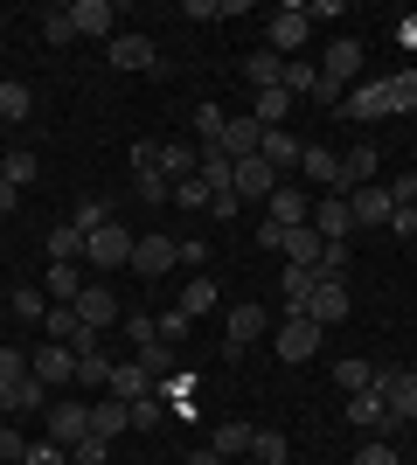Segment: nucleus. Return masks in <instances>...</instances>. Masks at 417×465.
<instances>
[{"mask_svg":"<svg viewBox=\"0 0 417 465\" xmlns=\"http://www.w3.org/2000/svg\"><path fill=\"white\" fill-rule=\"evenodd\" d=\"M133 243L139 236L133 230H119V223H104V230H91L84 236V264H91V272H119V264H133Z\"/></svg>","mask_w":417,"mask_h":465,"instance_id":"f257e3e1","label":"nucleus"},{"mask_svg":"<svg viewBox=\"0 0 417 465\" xmlns=\"http://www.w3.org/2000/svg\"><path fill=\"white\" fill-rule=\"evenodd\" d=\"M320 320H306V312H299V320H285V327L272 333V348H278V361H313L320 354Z\"/></svg>","mask_w":417,"mask_h":465,"instance_id":"f03ea898","label":"nucleus"},{"mask_svg":"<svg viewBox=\"0 0 417 465\" xmlns=\"http://www.w3.org/2000/svg\"><path fill=\"white\" fill-rule=\"evenodd\" d=\"M264 223H278V230H299V223H313V194L293 188V181H278L272 202H264Z\"/></svg>","mask_w":417,"mask_h":465,"instance_id":"7ed1b4c3","label":"nucleus"},{"mask_svg":"<svg viewBox=\"0 0 417 465\" xmlns=\"http://www.w3.org/2000/svg\"><path fill=\"white\" fill-rule=\"evenodd\" d=\"M376 389H382V403H390L397 424L417 417V369H376Z\"/></svg>","mask_w":417,"mask_h":465,"instance_id":"20e7f679","label":"nucleus"},{"mask_svg":"<svg viewBox=\"0 0 417 465\" xmlns=\"http://www.w3.org/2000/svg\"><path fill=\"white\" fill-rule=\"evenodd\" d=\"M272 188H278V174H272L264 153L237 160V174H230V194H237V202H272Z\"/></svg>","mask_w":417,"mask_h":465,"instance_id":"39448f33","label":"nucleus"},{"mask_svg":"<svg viewBox=\"0 0 417 465\" xmlns=\"http://www.w3.org/2000/svg\"><path fill=\"white\" fill-rule=\"evenodd\" d=\"M348 424H362L369 438H390L397 417H390V403H382V389H355V396H348Z\"/></svg>","mask_w":417,"mask_h":465,"instance_id":"423d86ee","label":"nucleus"},{"mask_svg":"<svg viewBox=\"0 0 417 465\" xmlns=\"http://www.w3.org/2000/svg\"><path fill=\"white\" fill-rule=\"evenodd\" d=\"M306 28H313V21H306V0H293V7H278V15H272V42H264V49L293 63V49L306 42Z\"/></svg>","mask_w":417,"mask_h":465,"instance_id":"0eeeda50","label":"nucleus"},{"mask_svg":"<svg viewBox=\"0 0 417 465\" xmlns=\"http://www.w3.org/2000/svg\"><path fill=\"white\" fill-rule=\"evenodd\" d=\"M348 215H355V230H390L397 202H390V188H348Z\"/></svg>","mask_w":417,"mask_h":465,"instance_id":"6e6552de","label":"nucleus"},{"mask_svg":"<svg viewBox=\"0 0 417 465\" xmlns=\"http://www.w3.org/2000/svg\"><path fill=\"white\" fill-rule=\"evenodd\" d=\"M313 230L327 243H348L355 236V215H348V194H313Z\"/></svg>","mask_w":417,"mask_h":465,"instance_id":"1a4fd4ad","label":"nucleus"},{"mask_svg":"<svg viewBox=\"0 0 417 465\" xmlns=\"http://www.w3.org/2000/svg\"><path fill=\"white\" fill-rule=\"evenodd\" d=\"M174 264H181L174 236H139V243H133V272L139 278H160V272H174Z\"/></svg>","mask_w":417,"mask_h":465,"instance_id":"9d476101","label":"nucleus"},{"mask_svg":"<svg viewBox=\"0 0 417 465\" xmlns=\"http://www.w3.org/2000/svg\"><path fill=\"white\" fill-rule=\"evenodd\" d=\"M70 306H77V320H84V327H91V333H104V327H112V320H125V312H119V299H112V292H104L98 278H91V285H84L77 299H70Z\"/></svg>","mask_w":417,"mask_h":465,"instance_id":"9b49d317","label":"nucleus"},{"mask_svg":"<svg viewBox=\"0 0 417 465\" xmlns=\"http://www.w3.org/2000/svg\"><path fill=\"white\" fill-rule=\"evenodd\" d=\"M104 56H112V70H160L154 35H112V42H104Z\"/></svg>","mask_w":417,"mask_h":465,"instance_id":"f8f14e48","label":"nucleus"},{"mask_svg":"<svg viewBox=\"0 0 417 465\" xmlns=\"http://www.w3.org/2000/svg\"><path fill=\"white\" fill-rule=\"evenodd\" d=\"M28 375H35V382H49V389H63V382H77V354L49 341L42 354H28Z\"/></svg>","mask_w":417,"mask_h":465,"instance_id":"ddd939ff","label":"nucleus"},{"mask_svg":"<svg viewBox=\"0 0 417 465\" xmlns=\"http://www.w3.org/2000/svg\"><path fill=\"white\" fill-rule=\"evenodd\" d=\"M70 21H77V35H98V42L119 35V7H112V0H77Z\"/></svg>","mask_w":417,"mask_h":465,"instance_id":"4468645a","label":"nucleus"},{"mask_svg":"<svg viewBox=\"0 0 417 465\" xmlns=\"http://www.w3.org/2000/svg\"><path fill=\"white\" fill-rule=\"evenodd\" d=\"M160 174H167V188L195 181V174H202V146H188V139H167V146H160Z\"/></svg>","mask_w":417,"mask_h":465,"instance_id":"2eb2a0df","label":"nucleus"},{"mask_svg":"<svg viewBox=\"0 0 417 465\" xmlns=\"http://www.w3.org/2000/svg\"><path fill=\"white\" fill-rule=\"evenodd\" d=\"M42 438H56V445L70 451L77 438H91V410H84V403H56V410H49V430H42Z\"/></svg>","mask_w":417,"mask_h":465,"instance_id":"dca6fc26","label":"nucleus"},{"mask_svg":"<svg viewBox=\"0 0 417 465\" xmlns=\"http://www.w3.org/2000/svg\"><path fill=\"white\" fill-rule=\"evenodd\" d=\"M362 70V42L355 35H341V42H327V56H320V77H334L341 91H348V77Z\"/></svg>","mask_w":417,"mask_h":465,"instance_id":"f3484780","label":"nucleus"},{"mask_svg":"<svg viewBox=\"0 0 417 465\" xmlns=\"http://www.w3.org/2000/svg\"><path fill=\"white\" fill-rule=\"evenodd\" d=\"M285 264H306V272H320V251H327V236L313 230V223H299V230H285Z\"/></svg>","mask_w":417,"mask_h":465,"instance_id":"a211bd4d","label":"nucleus"},{"mask_svg":"<svg viewBox=\"0 0 417 465\" xmlns=\"http://www.w3.org/2000/svg\"><path fill=\"white\" fill-rule=\"evenodd\" d=\"M306 320H320V327H334V320H348V285H327V278H313V299H306Z\"/></svg>","mask_w":417,"mask_h":465,"instance_id":"6ab92c4d","label":"nucleus"},{"mask_svg":"<svg viewBox=\"0 0 417 465\" xmlns=\"http://www.w3.org/2000/svg\"><path fill=\"white\" fill-rule=\"evenodd\" d=\"M341 118H390V84H362V91L341 97Z\"/></svg>","mask_w":417,"mask_h":465,"instance_id":"aec40b11","label":"nucleus"},{"mask_svg":"<svg viewBox=\"0 0 417 465\" xmlns=\"http://www.w3.org/2000/svg\"><path fill=\"white\" fill-rule=\"evenodd\" d=\"M104 396H119V403H139V396H154V369H146V361H119Z\"/></svg>","mask_w":417,"mask_h":465,"instance_id":"412c9836","label":"nucleus"},{"mask_svg":"<svg viewBox=\"0 0 417 465\" xmlns=\"http://www.w3.org/2000/svg\"><path fill=\"white\" fill-rule=\"evenodd\" d=\"M299 174L313 181L320 194H341V153H327V146H306V160H299Z\"/></svg>","mask_w":417,"mask_h":465,"instance_id":"4be33fe9","label":"nucleus"},{"mask_svg":"<svg viewBox=\"0 0 417 465\" xmlns=\"http://www.w3.org/2000/svg\"><path fill=\"white\" fill-rule=\"evenodd\" d=\"M216 146H223V153H230V160H251V153H258V146H264V125H258V118H251V112H243V118H230V133H223Z\"/></svg>","mask_w":417,"mask_h":465,"instance_id":"5701e85b","label":"nucleus"},{"mask_svg":"<svg viewBox=\"0 0 417 465\" xmlns=\"http://www.w3.org/2000/svg\"><path fill=\"white\" fill-rule=\"evenodd\" d=\"M84 285H91V278H84V264H49V278H42V299H49V306H70Z\"/></svg>","mask_w":417,"mask_h":465,"instance_id":"b1692460","label":"nucleus"},{"mask_svg":"<svg viewBox=\"0 0 417 465\" xmlns=\"http://www.w3.org/2000/svg\"><path fill=\"white\" fill-rule=\"evenodd\" d=\"M223 333H230V348H251V341L264 333V306H258V299H243V306H230Z\"/></svg>","mask_w":417,"mask_h":465,"instance_id":"393cba45","label":"nucleus"},{"mask_svg":"<svg viewBox=\"0 0 417 465\" xmlns=\"http://www.w3.org/2000/svg\"><path fill=\"white\" fill-rule=\"evenodd\" d=\"M119 430H133V403H119V396H104V403H91V438H119Z\"/></svg>","mask_w":417,"mask_h":465,"instance_id":"a878e982","label":"nucleus"},{"mask_svg":"<svg viewBox=\"0 0 417 465\" xmlns=\"http://www.w3.org/2000/svg\"><path fill=\"white\" fill-rule=\"evenodd\" d=\"M258 153L272 160V174L285 181V174H293V167H299V160H306V146H299V139L285 133V125H278V133H264V146H258Z\"/></svg>","mask_w":417,"mask_h":465,"instance_id":"bb28decb","label":"nucleus"},{"mask_svg":"<svg viewBox=\"0 0 417 465\" xmlns=\"http://www.w3.org/2000/svg\"><path fill=\"white\" fill-rule=\"evenodd\" d=\"M369 181H376V146H348V153H341V194L369 188Z\"/></svg>","mask_w":417,"mask_h":465,"instance_id":"cd10ccee","label":"nucleus"},{"mask_svg":"<svg viewBox=\"0 0 417 465\" xmlns=\"http://www.w3.org/2000/svg\"><path fill=\"white\" fill-rule=\"evenodd\" d=\"M42 251L56 257V264H84V230L77 223H56V230L42 236Z\"/></svg>","mask_w":417,"mask_h":465,"instance_id":"c85d7f7f","label":"nucleus"},{"mask_svg":"<svg viewBox=\"0 0 417 465\" xmlns=\"http://www.w3.org/2000/svg\"><path fill=\"white\" fill-rule=\"evenodd\" d=\"M278 292H285V312H306V299H313V272H306V264H285V278H278Z\"/></svg>","mask_w":417,"mask_h":465,"instance_id":"c756f323","label":"nucleus"},{"mask_svg":"<svg viewBox=\"0 0 417 465\" xmlns=\"http://www.w3.org/2000/svg\"><path fill=\"white\" fill-rule=\"evenodd\" d=\"M209 451H216V459H251V424H237V417H230V424H216Z\"/></svg>","mask_w":417,"mask_h":465,"instance_id":"7c9ffc66","label":"nucleus"},{"mask_svg":"<svg viewBox=\"0 0 417 465\" xmlns=\"http://www.w3.org/2000/svg\"><path fill=\"white\" fill-rule=\"evenodd\" d=\"M285 112H293V91H278V84H272V91H258V104H251V118H258L264 133H278Z\"/></svg>","mask_w":417,"mask_h":465,"instance_id":"2f4dec72","label":"nucleus"},{"mask_svg":"<svg viewBox=\"0 0 417 465\" xmlns=\"http://www.w3.org/2000/svg\"><path fill=\"white\" fill-rule=\"evenodd\" d=\"M28 112H35V91H28V84H15V77H0V118H7V125H21Z\"/></svg>","mask_w":417,"mask_h":465,"instance_id":"473e14b6","label":"nucleus"},{"mask_svg":"<svg viewBox=\"0 0 417 465\" xmlns=\"http://www.w3.org/2000/svg\"><path fill=\"white\" fill-rule=\"evenodd\" d=\"M0 410H49V382H15V389H0Z\"/></svg>","mask_w":417,"mask_h":465,"instance_id":"72a5a7b5","label":"nucleus"},{"mask_svg":"<svg viewBox=\"0 0 417 465\" xmlns=\"http://www.w3.org/2000/svg\"><path fill=\"white\" fill-rule=\"evenodd\" d=\"M112 369H119V361H112L104 348L77 354V382H84V389H112Z\"/></svg>","mask_w":417,"mask_h":465,"instance_id":"f704fd0d","label":"nucleus"},{"mask_svg":"<svg viewBox=\"0 0 417 465\" xmlns=\"http://www.w3.org/2000/svg\"><path fill=\"white\" fill-rule=\"evenodd\" d=\"M293 445H285V430H251V465H285Z\"/></svg>","mask_w":417,"mask_h":465,"instance_id":"c9c22d12","label":"nucleus"},{"mask_svg":"<svg viewBox=\"0 0 417 465\" xmlns=\"http://www.w3.org/2000/svg\"><path fill=\"white\" fill-rule=\"evenodd\" d=\"M348 272H355V251H348V243H327L313 278H327V285H348Z\"/></svg>","mask_w":417,"mask_h":465,"instance_id":"e433bc0d","label":"nucleus"},{"mask_svg":"<svg viewBox=\"0 0 417 465\" xmlns=\"http://www.w3.org/2000/svg\"><path fill=\"white\" fill-rule=\"evenodd\" d=\"M243 77H251V91H272V84L285 77V56H272V49H258V56L243 63Z\"/></svg>","mask_w":417,"mask_h":465,"instance_id":"4c0bfd02","label":"nucleus"},{"mask_svg":"<svg viewBox=\"0 0 417 465\" xmlns=\"http://www.w3.org/2000/svg\"><path fill=\"white\" fill-rule=\"evenodd\" d=\"M70 223H77L84 236H91V230H104V223H112V202H104V194H84L77 209H70Z\"/></svg>","mask_w":417,"mask_h":465,"instance_id":"58836bf2","label":"nucleus"},{"mask_svg":"<svg viewBox=\"0 0 417 465\" xmlns=\"http://www.w3.org/2000/svg\"><path fill=\"white\" fill-rule=\"evenodd\" d=\"M334 382L348 389V396H355V389H376V369H369L362 354H348V361H334Z\"/></svg>","mask_w":417,"mask_h":465,"instance_id":"ea45409f","label":"nucleus"},{"mask_svg":"<svg viewBox=\"0 0 417 465\" xmlns=\"http://www.w3.org/2000/svg\"><path fill=\"white\" fill-rule=\"evenodd\" d=\"M70 35H77V21H70V7H42V42H49V49H63Z\"/></svg>","mask_w":417,"mask_h":465,"instance_id":"a19ab883","label":"nucleus"},{"mask_svg":"<svg viewBox=\"0 0 417 465\" xmlns=\"http://www.w3.org/2000/svg\"><path fill=\"white\" fill-rule=\"evenodd\" d=\"M154 327H160V348H181L195 320H188V312H181V306H167V312H154Z\"/></svg>","mask_w":417,"mask_h":465,"instance_id":"79ce46f5","label":"nucleus"},{"mask_svg":"<svg viewBox=\"0 0 417 465\" xmlns=\"http://www.w3.org/2000/svg\"><path fill=\"white\" fill-rule=\"evenodd\" d=\"M195 133H202V146H216V139L230 133V112H223V104H195Z\"/></svg>","mask_w":417,"mask_h":465,"instance_id":"37998d69","label":"nucleus"},{"mask_svg":"<svg viewBox=\"0 0 417 465\" xmlns=\"http://www.w3.org/2000/svg\"><path fill=\"white\" fill-rule=\"evenodd\" d=\"M313 84H320V70H313V63H285V77H278V91H293V97H313Z\"/></svg>","mask_w":417,"mask_h":465,"instance_id":"c03bdc74","label":"nucleus"},{"mask_svg":"<svg viewBox=\"0 0 417 465\" xmlns=\"http://www.w3.org/2000/svg\"><path fill=\"white\" fill-rule=\"evenodd\" d=\"M209 306H216V285H209V278H195V285L181 292V312H188V320H202Z\"/></svg>","mask_w":417,"mask_h":465,"instance_id":"a18cd8bd","label":"nucleus"},{"mask_svg":"<svg viewBox=\"0 0 417 465\" xmlns=\"http://www.w3.org/2000/svg\"><path fill=\"white\" fill-rule=\"evenodd\" d=\"M35 174H42V160L28 153V146H15V153H7V181H15V188H28Z\"/></svg>","mask_w":417,"mask_h":465,"instance_id":"49530a36","label":"nucleus"},{"mask_svg":"<svg viewBox=\"0 0 417 465\" xmlns=\"http://www.w3.org/2000/svg\"><path fill=\"white\" fill-rule=\"evenodd\" d=\"M390 84V112H417V70L411 77H382Z\"/></svg>","mask_w":417,"mask_h":465,"instance_id":"de8ad7c7","label":"nucleus"},{"mask_svg":"<svg viewBox=\"0 0 417 465\" xmlns=\"http://www.w3.org/2000/svg\"><path fill=\"white\" fill-rule=\"evenodd\" d=\"M348 465H403V459H397V445H390V438H369Z\"/></svg>","mask_w":417,"mask_h":465,"instance_id":"09e8293b","label":"nucleus"},{"mask_svg":"<svg viewBox=\"0 0 417 465\" xmlns=\"http://www.w3.org/2000/svg\"><path fill=\"white\" fill-rule=\"evenodd\" d=\"M125 333H133V348H160V327H154V312H125Z\"/></svg>","mask_w":417,"mask_h":465,"instance_id":"8fccbe9b","label":"nucleus"},{"mask_svg":"<svg viewBox=\"0 0 417 465\" xmlns=\"http://www.w3.org/2000/svg\"><path fill=\"white\" fill-rule=\"evenodd\" d=\"M15 382H28V354H21V348H0V389H15Z\"/></svg>","mask_w":417,"mask_h":465,"instance_id":"3c124183","label":"nucleus"},{"mask_svg":"<svg viewBox=\"0 0 417 465\" xmlns=\"http://www.w3.org/2000/svg\"><path fill=\"white\" fill-rule=\"evenodd\" d=\"M15 320H49V299H42L35 285H21L15 292Z\"/></svg>","mask_w":417,"mask_h":465,"instance_id":"603ef678","label":"nucleus"},{"mask_svg":"<svg viewBox=\"0 0 417 465\" xmlns=\"http://www.w3.org/2000/svg\"><path fill=\"white\" fill-rule=\"evenodd\" d=\"M104 459H112L104 438H77V445H70V465H104Z\"/></svg>","mask_w":417,"mask_h":465,"instance_id":"864d4df0","label":"nucleus"},{"mask_svg":"<svg viewBox=\"0 0 417 465\" xmlns=\"http://www.w3.org/2000/svg\"><path fill=\"white\" fill-rule=\"evenodd\" d=\"M21 465H70V451L56 445V438H35V445H28V459Z\"/></svg>","mask_w":417,"mask_h":465,"instance_id":"5fc2aeb1","label":"nucleus"},{"mask_svg":"<svg viewBox=\"0 0 417 465\" xmlns=\"http://www.w3.org/2000/svg\"><path fill=\"white\" fill-rule=\"evenodd\" d=\"M174 202H188V209H209V181H181V188H174Z\"/></svg>","mask_w":417,"mask_h":465,"instance_id":"6e6d98bb","label":"nucleus"},{"mask_svg":"<svg viewBox=\"0 0 417 465\" xmlns=\"http://www.w3.org/2000/svg\"><path fill=\"white\" fill-rule=\"evenodd\" d=\"M0 459L21 465V459H28V438H21V430H0Z\"/></svg>","mask_w":417,"mask_h":465,"instance_id":"4d7b16f0","label":"nucleus"},{"mask_svg":"<svg viewBox=\"0 0 417 465\" xmlns=\"http://www.w3.org/2000/svg\"><path fill=\"white\" fill-rule=\"evenodd\" d=\"M154 417H160V403H154V396H139V403H133V430H154Z\"/></svg>","mask_w":417,"mask_h":465,"instance_id":"13d9d810","label":"nucleus"},{"mask_svg":"<svg viewBox=\"0 0 417 465\" xmlns=\"http://www.w3.org/2000/svg\"><path fill=\"white\" fill-rule=\"evenodd\" d=\"M390 230H397V236H417V202H411V209H397V215H390Z\"/></svg>","mask_w":417,"mask_h":465,"instance_id":"bf43d9fd","label":"nucleus"},{"mask_svg":"<svg viewBox=\"0 0 417 465\" xmlns=\"http://www.w3.org/2000/svg\"><path fill=\"white\" fill-rule=\"evenodd\" d=\"M15 202H21V188H15V181H0V215H15Z\"/></svg>","mask_w":417,"mask_h":465,"instance_id":"052dcab7","label":"nucleus"},{"mask_svg":"<svg viewBox=\"0 0 417 465\" xmlns=\"http://www.w3.org/2000/svg\"><path fill=\"white\" fill-rule=\"evenodd\" d=\"M188 465H230V459H216V451H188Z\"/></svg>","mask_w":417,"mask_h":465,"instance_id":"680f3d73","label":"nucleus"},{"mask_svg":"<svg viewBox=\"0 0 417 465\" xmlns=\"http://www.w3.org/2000/svg\"><path fill=\"white\" fill-rule=\"evenodd\" d=\"M0 181H7V153H0Z\"/></svg>","mask_w":417,"mask_h":465,"instance_id":"e2e57ef3","label":"nucleus"}]
</instances>
